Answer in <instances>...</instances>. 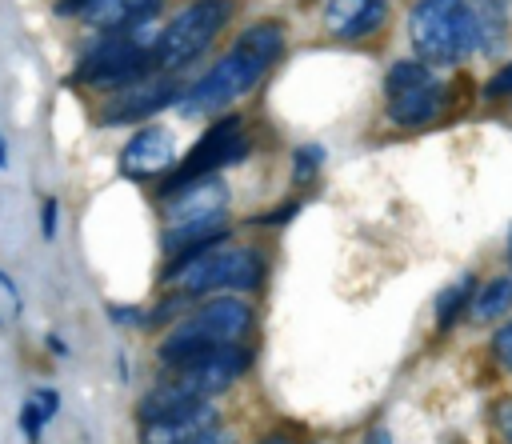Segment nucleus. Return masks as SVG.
<instances>
[{"mask_svg": "<svg viewBox=\"0 0 512 444\" xmlns=\"http://www.w3.org/2000/svg\"><path fill=\"white\" fill-rule=\"evenodd\" d=\"M428 80H432V72H428V64H424V60H396V64L388 68L384 88H388V96H396V92L420 88V84H428Z\"/></svg>", "mask_w": 512, "mask_h": 444, "instance_id": "nucleus-16", "label": "nucleus"}, {"mask_svg": "<svg viewBox=\"0 0 512 444\" xmlns=\"http://www.w3.org/2000/svg\"><path fill=\"white\" fill-rule=\"evenodd\" d=\"M32 400H36V408L44 412V420H52V416L60 412V392H56V388H36Z\"/></svg>", "mask_w": 512, "mask_h": 444, "instance_id": "nucleus-22", "label": "nucleus"}, {"mask_svg": "<svg viewBox=\"0 0 512 444\" xmlns=\"http://www.w3.org/2000/svg\"><path fill=\"white\" fill-rule=\"evenodd\" d=\"M260 280V260L252 248H204L196 256H180L164 268V284L180 296H204V292H248Z\"/></svg>", "mask_w": 512, "mask_h": 444, "instance_id": "nucleus-4", "label": "nucleus"}, {"mask_svg": "<svg viewBox=\"0 0 512 444\" xmlns=\"http://www.w3.org/2000/svg\"><path fill=\"white\" fill-rule=\"evenodd\" d=\"M384 16H388L384 0H328V8H324V24L340 40L372 36L384 24Z\"/></svg>", "mask_w": 512, "mask_h": 444, "instance_id": "nucleus-10", "label": "nucleus"}, {"mask_svg": "<svg viewBox=\"0 0 512 444\" xmlns=\"http://www.w3.org/2000/svg\"><path fill=\"white\" fill-rule=\"evenodd\" d=\"M184 444H232V432L208 428V432H200V436H192V440H184Z\"/></svg>", "mask_w": 512, "mask_h": 444, "instance_id": "nucleus-24", "label": "nucleus"}, {"mask_svg": "<svg viewBox=\"0 0 512 444\" xmlns=\"http://www.w3.org/2000/svg\"><path fill=\"white\" fill-rule=\"evenodd\" d=\"M440 104H444V88H440L436 80H428V84H420V88H408V92L388 96V116H392L400 128H420V124L436 120Z\"/></svg>", "mask_w": 512, "mask_h": 444, "instance_id": "nucleus-12", "label": "nucleus"}, {"mask_svg": "<svg viewBox=\"0 0 512 444\" xmlns=\"http://www.w3.org/2000/svg\"><path fill=\"white\" fill-rule=\"evenodd\" d=\"M484 96L488 100H500V96H512V64H504L488 84H484Z\"/></svg>", "mask_w": 512, "mask_h": 444, "instance_id": "nucleus-19", "label": "nucleus"}, {"mask_svg": "<svg viewBox=\"0 0 512 444\" xmlns=\"http://www.w3.org/2000/svg\"><path fill=\"white\" fill-rule=\"evenodd\" d=\"M0 288L8 292V300H12V304H16V312H20V292H16V284L8 280V272H0Z\"/></svg>", "mask_w": 512, "mask_h": 444, "instance_id": "nucleus-28", "label": "nucleus"}, {"mask_svg": "<svg viewBox=\"0 0 512 444\" xmlns=\"http://www.w3.org/2000/svg\"><path fill=\"white\" fill-rule=\"evenodd\" d=\"M244 156H248V140H244V132H240V116H224V120H216V124L196 140V148L164 176L160 196H172L176 188H184V184H192V180H200V176H216V168L236 164V160H244Z\"/></svg>", "mask_w": 512, "mask_h": 444, "instance_id": "nucleus-6", "label": "nucleus"}, {"mask_svg": "<svg viewBox=\"0 0 512 444\" xmlns=\"http://www.w3.org/2000/svg\"><path fill=\"white\" fill-rule=\"evenodd\" d=\"M296 212H300V204H284V208H276V212L260 216V224H284V220H292Z\"/></svg>", "mask_w": 512, "mask_h": 444, "instance_id": "nucleus-26", "label": "nucleus"}, {"mask_svg": "<svg viewBox=\"0 0 512 444\" xmlns=\"http://www.w3.org/2000/svg\"><path fill=\"white\" fill-rule=\"evenodd\" d=\"M512 312V276H496L488 280L480 292H472L468 300V316L472 320H496Z\"/></svg>", "mask_w": 512, "mask_h": 444, "instance_id": "nucleus-14", "label": "nucleus"}, {"mask_svg": "<svg viewBox=\"0 0 512 444\" xmlns=\"http://www.w3.org/2000/svg\"><path fill=\"white\" fill-rule=\"evenodd\" d=\"M228 208V184L220 176H200L172 196H164V220L168 224H188V220H212L224 216Z\"/></svg>", "mask_w": 512, "mask_h": 444, "instance_id": "nucleus-9", "label": "nucleus"}, {"mask_svg": "<svg viewBox=\"0 0 512 444\" xmlns=\"http://www.w3.org/2000/svg\"><path fill=\"white\" fill-rule=\"evenodd\" d=\"M16 420H20L24 440H28V444H40V432H44V424H48V420H44V412L36 408V400H32V396L24 400V408H20V416H16Z\"/></svg>", "mask_w": 512, "mask_h": 444, "instance_id": "nucleus-17", "label": "nucleus"}, {"mask_svg": "<svg viewBox=\"0 0 512 444\" xmlns=\"http://www.w3.org/2000/svg\"><path fill=\"white\" fill-rule=\"evenodd\" d=\"M56 212H60L56 196H44V200H40V236H44V240L56 236Z\"/></svg>", "mask_w": 512, "mask_h": 444, "instance_id": "nucleus-20", "label": "nucleus"}, {"mask_svg": "<svg viewBox=\"0 0 512 444\" xmlns=\"http://www.w3.org/2000/svg\"><path fill=\"white\" fill-rule=\"evenodd\" d=\"M108 316H112L116 324H144V320H148V312H140V308H120V304H108Z\"/></svg>", "mask_w": 512, "mask_h": 444, "instance_id": "nucleus-23", "label": "nucleus"}, {"mask_svg": "<svg viewBox=\"0 0 512 444\" xmlns=\"http://www.w3.org/2000/svg\"><path fill=\"white\" fill-rule=\"evenodd\" d=\"M176 164V140L168 128H140L124 148H120V172L132 180H152Z\"/></svg>", "mask_w": 512, "mask_h": 444, "instance_id": "nucleus-8", "label": "nucleus"}, {"mask_svg": "<svg viewBox=\"0 0 512 444\" xmlns=\"http://www.w3.org/2000/svg\"><path fill=\"white\" fill-rule=\"evenodd\" d=\"M508 260H512V252H508Z\"/></svg>", "mask_w": 512, "mask_h": 444, "instance_id": "nucleus-32", "label": "nucleus"}, {"mask_svg": "<svg viewBox=\"0 0 512 444\" xmlns=\"http://www.w3.org/2000/svg\"><path fill=\"white\" fill-rule=\"evenodd\" d=\"M208 428H216V408L212 404H192L184 412L140 424V444H184V440H192Z\"/></svg>", "mask_w": 512, "mask_h": 444, "instance_id": "nucleus-11", "label": "nucleus"}, {"mask_svg": "<svg viewBox=\"0 0 512 444\" xmlns=\"http://www.w3.org/2000/svg\"><path fill=\"white\" fill-rule=\"evenodd\" d=\"M492 352H496V360L512 372V324H504V328L492 336Z\"/></svg>", "mask_w": 512, "mask_h": 444, "instance_id": "nucleus-21", "label": "nucleus"}, {"mask_svg": "<svg viewBox=\"0 0 512 444\" xmlns=\"http://www.w3.org/2000/svg\"><path fill=\"white\" fill-rule=\"evenodd\" d=\"M0 168H8V144H4V132H0Z\"/></svg>", "mask_w": 512, "mask_h": 444, "instance_id": "nucleus-30", "label": "nucleus"}, {"mask_svg": "<svg viewBox=\"0 0 512 444\" xmlns=\"http://www.w3.org/2000/svg\"><path fill=\"white\" fill-rule=\"evenodd\" d=\"M280 48H284L280 24H272V20L252 24V28L224 52V60H216L192 88L180 92V100H176L180 116H212V112H220L224 104L240 100V96H244L248 88H256L260 76L276 64Z\"/></svg>", "mask_w": 512, "mask_h": 444, "instance_id": "nucleus-1", "label": "nucleus"}, {"mask_svg": "<svg viewBox=\"0 0 512 444\" xmlns=\"http://www.w3.org/2000/svg\"><path fill=\"white\" fill-rule=\"evenodd\" d=\"M496 428L512 440V400H500V404H496Z\"/></svg>", "mask_w": 512, "mask_h": 444, "instance_id": "nucleus-25", "label": "nucleus"}, {"mask_svg": "<svg viewBox=\"0 0 512 444\" xmlns=\"http://www.w3.org/2000/svg\"><path fill=\"white\" fill-rule=\"evenodd\" d=\"M408 36L424 64H460L484 40L480 12L468 0H416L408 12Z\"/></svg>", "mask_w": 512, "mask_h": 444, "instance_id": "nucleus-3", "label": "nucleus"}, {"mask_svg": "<svg viewBox=\"0 0 512 444\" xmlns=\"http://www.w3.org/2000/svg\"><path fill=\"white\" fill-rule=\"evenodd\" d=\"M248 328H252V308L244 300H236V296H212L196 312H188L180 324L168 328V336L160 340L156 356H160V364H168L176 372V368L208 356L212 348L240 344Z\"/></svg>", "mask_w": 512, "mask_h": 444, "instance_id": "nucleus-2", "label": "nucleus"}, {"mask_svg": "<svg viewBox=\"0 0 512 444\" xmlns=\"http://www.w3.org/2000/svg\"><path fill=\"white\" fill-rule=\"evenodd\" d=\"M180 84L176 80H168V76H144V80H136V84H124V88H116V96L104 104V112H100V124H136V120H148V116H156L160 108H168V104H176L180 100Z\"/></svg>", "mask_w": 512, "mask_h": 444, "instance_id": "nucleus-7", "label": "nucleus"}, {"mask_svg": "<svg viewBox=\"0 0 512 444\" xmlns=\"http://www.w3.org/2000/svg\"><path fill=\"white\" fill-rule=\"evenodd\" d=\"M44 348H48V352H52V356H60V360H64V356H68V352H72V348H68V344H64V340H60V336H56V332H48V336H44Z\"/></svg>", "mask_w": 512, "mask_h": 444, "instance_id": "nucleus-27", "label": "nucleus"}, {"mask_svg": "<svg viewBox=\"0 0 512 444\" xmlns=\"http://www.w3.org/2000/svg\"><path fill=\"white\" fill-rule=\"evenodd\" d=\"M468 300H472V276H460L456 284H448V292L436 296V324L440 328L456 324V316L468 308Z\"/></svg>", "mask_w": 512, "mask_h": 444, "instance_id": "nucleus-15", "label": "nucleus"}, {"mask_svg": "<svg viewBox=\"0 0 512 444\" xmlns=\"http://www.w3.org/2000/svg\"><path fill=\"white\" fill-rule=\"evenodd\" d=\"M364 444H392V436H388V432H384V428H372V432H368V440H364Z\"/></svg>", "mask_w": 512, "mask_h": 444, "instance_id": "nucleus-29", "label": "nucleus"}, {"mask_svg": "<svg viewBox=\"0 0 512 444\" xmlns=\"http://www.w3.org/2000/svg\"><path fill=\"white\" fill-rule=\"evenodd\" d=\"M160 0H88L76 16L96 24V28H120V24H132V20H144V16H156Z\"/></svg>", "mask_w": 512, "mask_h": 444, "instance_id": "nucleus-13", "label": "nucleus"}, {"mask_svg": "<svg viewBox=\"0 0 512 444\" xmlns=\"http://www.w3.org/2000/svg\"><path fill=\"white\" fill-rule=\"evenodd\" d=\"M264 444H292V440H288V436H268Z\"/></svg>", "mask_w": 512, "mask_h": 444, "instance_id": "nucleus-31", "label": "nucleus"}, {"mask_svg": "<svg viewBox=\"0 0 512 444\" xmlns=\"http://www.w3.org/2000/svg\"><path fill=\"white\" fill-rule=\"evenodd\" d=\"M228 16H232L228 0H192L184 12H176L160 28V36L152 44V64L156 68H184L220 36Z\"/></svg>", "mask_w": 512, "mask_h": 444, "instance_id": "nucleus-5", "label": "nucleus"}, {"mask_svg": "<svg viewBox=\"0 0 512 444\" xmlns=\"http://www.w3.org/2000/svg\"><path fill=\"white\" fill-rule=\"evenodd\" d=\"M0 324H4V320H0Z\"/></svg>", "mask_w": 512, "mask_h": 444, "instance_id": "nucleus-33", "label": "nucleus"}, {"mask_svg": "<svg viewBox=\"0 0 512 444\" xmlns=\"http://www.w3.org/2000/svg\"><path fill=\"white\" fill-rule=\"evenodd\" d=\"M320 164H324V148H320V144H304V148L296 152V180H308Z\"/></svg>", "mask_w": 512, "mask_h": 444, "instance_id": "nucleus-18", "label": "nucleus"}]
</instances>
